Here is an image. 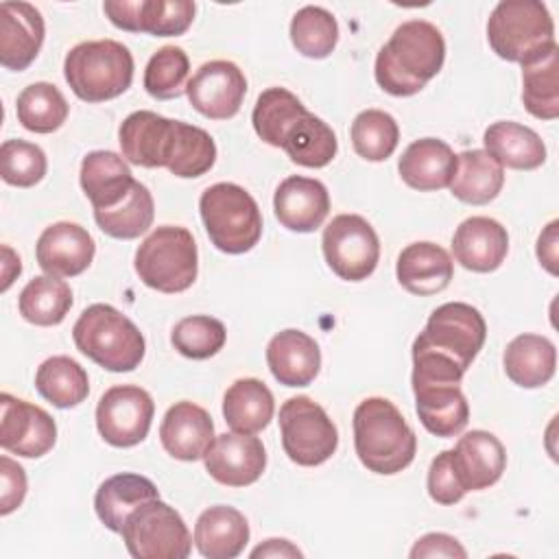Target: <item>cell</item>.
<instances>
[{
  "mask_svg": "<svg viewBox=\"0 0 559 559\" xmlns=\"http://www.w3.org/2000/svg\"><path fill=\"white\" fill-rule=\"evenodd\" d=\"M504 183V168L485 151L472 148L456 155V170L450 181L452 194L469 205L493 201Z\"/></svg>",
  "mask_w": 559,
  "mask_h": 559,
  "instance_id": "34",
  "label": "cell"
},
{
  "mask_svg": "<svg viewBox=\"0 0 559 559\" xmlns=\"http://www.w3.org/2000/svg\"><path fill=\"white\" fill-rule=\"evenodd\" d=\"M37 393L57 408H74L90 393L85 369L70 356L46 358L35 373Z\"/></svg>",
  "mask_w": 559,
  "mask_h": 559,
  "instance_id": "37",
  "label": "cell"
},
{
  "mask_svg": "<svg viewBox=\"0 0 559 559\" xmlns=\"http://www.w3.org/2000/svg\"><path fill=\"white\" fill-rule=\"evenodd\" d=\"M487 338V323L478 308L463 301H448L435 308L426 328L413 341V349L430 352L469 369Z\"/></svg>",
  "mask_w": 559,
  "mask_h": 559,
  "instance_id": "8",
  "label": "cell"
},
{
  "mask_svg": "<svg viewBox=\"0 0 559 559\" xmlns=\"http://www.w3.org/2000/svg\"><path fill=\"white\" fill-rule=\"evenodd\" d=\"M421 426L435 437H456L469 421V404L459 384H413Z\"/></svg>",
  "mask_w": 559,
  "mask_h": 559,
  "instance_id": "28",
  "label": "cell"
},
{
  "mask_svg": "<svg viewBox=\"0 0 559 559\" xmlns=\"http://www.w3.org/2000/svg\"><path fill=\"white\" fill-rule=\"evenodd\" d=\"M557 227L559 221H550L537 238V260L550 275H557Z\"/></svg>",
  "mask_w": 559,
  "mask_h": 559,
  "instance_id": "51",
  "label": "cell"
},
{
  "mask_svg": "<svg viewBox=\"0 0 559 559\" xmlns=\"http://www.w3.org/2000/svg\"><path fill=\"white\" fill-rule=\"evenodd\" d=\"M304 111L308 109L293 92L286 87H269L258 96L251 122L262 142L280 148L284 133Z\"/></svg>",
  "mask_w": 559,
  "mask_h": 559,
  "instance_id": "42",
  "label": "cell"
},
{
  "mask_svg": "<svg viewBox=\"0 0 559 559\" xmlns=\"http://www.w3.org/2000/svg\"><path fill=\"white\" fill-rule=\"evenodd\" d=\"M290 41L308 59H325L338 41L336 17L323 7H301L290 20Z\"/></svg>",
  "mask_w": 559,
  "mask_h": 559,
  "instance_id": "43",
  "label": "cell"
},
{
  "mask_svg": "<svg viewBox=\"0 0 559 559\" xmlns=\"http://www.w3.org/2000/svg\"><path fill=\"white\" fill-rule=\"evenodd\" d=\"M485 151L504 168L535 170L546 162V144L531 129L513 120H498L483 133Z\"/></svg>",
  "mask_w": 559,
  "mask_h": 559,
  "instance_id": "30",
  "label": "cell"
},
{
  "mask_svg": "<svg viewBox=\"0 0 559 559\" xmlns=\"http://www.w3.org/2000/svg\"><path fill=\"white\" fill-rule=\"evenodd\" d=\"M273 413V393L258 378H240L225 391L223 417L234 432L255 435L269 426Z\"/></svg>",
  "mask_w": 559,
  "mask_h": 559,
  "instance_id": "33",
  "label": "cell"
},
{
  "mask_svg": "<svg viewBox=\"0 0 559 559\" xmlns=\"http://www.w3.org/2000/svg\"><path fill=\"white\" fill-rule=\"evenodd\" d=\"M214 424L210 413L194 402H175L159 426L164 450L179 461H199L214 441Z\"/></svg>",
  "mask_w": 559,
  "mask_h": 559,
  "instance_id": "22",
  "label": "cell"
},
{
  "mask_svg": "<svg viewBox=\"0 0 559 559\" xmlns=\"http://www.w3.org/2000/svg\"><path fill=\"white\" fill-rule=\"evenodd\" d=\"M57 424L41 408L9 393L0 395V445L24 459H39L52 450Z\"/></svg>",
  "mask_w": 559,
  "mask_h": 559,
  "instance_id": "15",
  "label": "cell"
},
{
  "mask_svg": "<svg viewBox=\"0 0 559 559\" xmlns=\"http://www.w3.org/2000/svg\"><path fill=\"white\" fill-rule=\"evenodd\" d=\"M491 50L507 61L524 63L555 41V24L546 4L535 0H502L487 20Z\"/></svg>",
  "mask_w": 559,
  "mask_h": 559,
  "instance_id": "7",
  "label": "cell"
},
{
  "mask_svg": "<svg viewBox=\"0 0 559 559\" xmlns=\"http://www.w3.org/2000/svg\"><path fill=\"white\" fill-rule=\"evenodd\" d=\"M17 308L22 319L33 325H57L72 308V290L55 275H37L22 288Z\"/></svg>",
  "mask_w": 559,
  "mask_h": 559,
  "instance_id": "38",
  "label": "cell"
},
{
  "mask_svg": "<svg viewBox=\"0 0 559 559\" xmlns=\"http://www.w3.org/2000/svg\"><path fill=\"white\" fill-rule=\"evenodd\" d=\"M207 474L225 487L253 485L266 467V450L253 435L223 432L203 456Z\"/></svg>",
  "mask_w": 559,
  "mask_h": 559,
  "instance_id": "16",
  "label": "cell"
},
{
  "mask_svg": "<svg viewBox=\"0 0 559 559\" xmlns=\"http://www.w3.org/2000/svg\"><path fill=\"white\" fill-rule=\"evenodd\" d=\"M251 557H301V550L288 539H266L251 550Z\"/></svg>",
  "mask_w": 559,
  "mask_h": 559,
  "instance_id": "52",
  "label": "cell"
},
{
  "mask_svg": "<svg viewBox=\"0 0 559 559\" xmlns=\"http://www.w3.org/2000/svg\"><path fill=\"white\" fill-rule=\"evenodd\" d=\"M249 542L247 518L225 504L205 509L194 524V546L207 559H234Z\"/></svg>",
  "mask_w": 559,
  "mask_h": 559,
  "instance_id": "29",
  "label": "cell"
},
{
  "mask_svg": "<svg viewBox=\"0 0 559 559\" xmlns=\"http://www.w3.org/2000/svg\"><path fill=\"white\" fill-rule=\"evenodd\" d=\"M81 188L94 210H109L124 201L135 179L127 162L114 151H92L81 162Z\"/></svg>",
  "mask_w": 559,
  "mask_h": 559,
  "instance_id": "27",
  "label": "cell"
},
{
  "mask_svg": "<svg viewBox=\"0 0 559 559\" xmlns=\"http://www.w3.org/2000/svg\"><path fill=\"white\" fill-rule=\"evenodd\" d=\"M190 74V59L179 46L159 48L146 63L144 90L159 100L177 98L186 92Z\"/></svg>",
  "mask_w": 559,
  "mask_h": 559,
  "instance_id": "46",
  "label": "cell"
},
{
  "mask_svg": "<svg viewBox=\"0 0 559 559\" xmlns=\"http://www.w3.org/2000/svg\"><path fill=\"white\" fill-rule=\"evenodd\" d=\"M454 469L465 491H480L496 485L507 467L502 441L487 430L465 432L452 450Z\"/></svg>",
  "mask_w": 559,
  "mask_h": 559,
  "instance_id": "23",
  "label": "cell"
},
{
  "mask_svg": "<svg viewBox=\"0 0 559 559\" xmlns=\"http://www.w3.org/2000/svg\"><path fill=\"white\" fill-rule=\"evenodd\" d=\"M273 210L282 227L297 234H310L328 218L330 194L319 179L293 175L277 186Z\"/></svg>",
  "mask_w": 559,
  "mask_h": 559,
  "instance_id": "20",
  "label": "cell"
},
{
  "mask_svg": "<svg viewBox=\"0 0 559 559\" xmlns=\"http://www.w3.org/2000/svg\"><path fill=\"white\" fill-rule=\"evenodd\" d=\"M395 275L404 290L411 295L428 297L448 288L454 275V264L443 247L421 240L411 242L400 251Z\"/></svg>",
  "mask_w": 559,
  "mask_h": 559,
  "instance_id": "24",
  "label": "cell"
},
{
  "mask_svg": "<svg viewBox=\"0 0 559 559\" xmlns=\"http://www.w3.org/2000/svg\"><path fill=\"white\" fill-rule=\"evenodd\" d=\"M354 151L367 162H384L393 155L400 142L395 118L382 109L360 111L349 129Z\"/></svg>",
  "mask_w": 559,
  "mask_h": 559,
  "instance_id": "44",
  "label": "cell"
},
{
  "mask_svg": "<svg viewBox=\"0 0 559 559\" xmlns=\"http://www.w3.org/2000/svg\"><path fill=\"white\" fill-rule=\"evenodd\" d=\"M44 17L28 2L0 4V63L7 70H26L44 44Z\"/></svg>",
  "mask_w": 559,
  "mask_h": 559,
  "instance_id": "19",
  "label": "cell"
},
{
  "mask_svg": "<svg viewBox=\"0 0 559 559\" xmlns=\"http://www.w3.org/2000/svg\"><path fill=\"white\" fill-rule=\"evenodd\" d=\"M96 242L90 231L76 223L59 221L48 225L35 247L37 264L46 275L74 277L81 275L94 260Z\"/></svg>",
  "mask_w": 559,
  "mask_h": 559,
  "instance_id": "17",
  "label": "cell"
},
{
  "mask_svg": "<svg viewBox=\"0 0 559 559\" xmlns=\"http://www.w3.org/2000/svg\"><path fill=\"white\" fill-rule=\"evenodd\" d=\"M445 61V39L426 20L402 22L376 55V83L391 96H413L439 74Z\"/></svg>",
  "mask_w": 559,
  "mask_h": 559,
  "instance_id": "1",
  "label": "cell"
},
{
  "mask_svg": "<svg viewBox=\"0 0 559 559\" xmlns=\"http://www.w3.org/2000/svg\"><path fill=\"white\" fill-rule=\"evenodd\" d=\"M428 496L443 507L456 504L467 491L461 487L459 474L454 469V461H452V450H443L441 454H437L428 467Z\"/></svg>",
  "mask_w": 559,
  "mask_h": 559,
  "instance_id": "48",
  "label": "cell"
},
{
  "mask_svg": "<svg viewBox=\"0 0 559 559\" xmlns=\"http://www.w3.org/2000/svg\"><path fill=\"white\" fill-rule=\"evenodd\" d=\"M46 153L26 140H4L0 146V175L9 186L31 188L46 175Z\"/></svg>",
  "mask_w": 559,
  "mask_h": 559,
  "instance_id": "47",
  "label": "cell"
},
{
  "mask_svg": "<svg viewBox=\"0 0 559 559\" xmlns=\"http://www.w3.org/2000/svg\"><path fill=\"white\" fill-rule=\"evenodd\" d=\"M354 448L369 472L391 476L413 463L417 437L393 402L367 397L354 411Z\"/></svg>",
  "mask_w": 559,
  "mask_h": 559,
  "instance_id": "2",
  "label": "cell"
},
{
  "mask_svg": "<svg viewBox=\"0 0 559 559\" xmlns=\"http://www.w3.org/2000/svg\"><path fill=\"white\" fill-rule=\"evenodd\" d=\"M0 478H2V493H0V513L9 515L15 511L26 496V474L22 465H17L11 456H0Z\"/></svg>",
  "mask_w": 559,
  "mask_h": 559,
  "instance_id": "49",
  "label": "cell"
},
{
  "mask_svg": "<svg viewBox=\"0 0 559 559\" xmlns=\"http://www.w3.org/2000/svg\"><path fill=\"white\" fill-rule=\"evenodd\" d=\"M280 432L286 456L314 467L325 463L338 448V430L325 408L308 395L288 397L280 408Z\"/></svg>",
  "mask_w": 559,
  "mask_h": 559,
  "instance_id": "10",
  "label": "cell"
},
{
  "mask_svg": "<svg viewBox=\"0 0 559 559\" xmlns=\"http://www.w3.org/2000/svg\"><path fill=\"white\" fill-rule=\"evenodd\" d=\"M509 251L507 229L489 216L465 218L452 236L454 260L474 273L496 271Z\"/></svg>",
  "mask_w": 559,
  "mask_h": 559,
  "instance_id": "21",
  "label": "cell"
},
{
  "mask_svg": "<svg viewBox=\"0 0 559 559\" xmlns=\"http://www.w3.org/2000/svg\"><path fill=\"white\" fill-rule=\"evenodd\" d=\"M280 148H284L290 162L297 166L323 168L334 159L338 142L328 122L310 111H304L284 133Z\"/></svg>",
  "mask_w": 559,
  "mask_h": 559,
  "instance_id": "36",
  "label": "cell"
},
{
  "mask_svg": "<svg viewBox=\"0 0 559 559\" xmlns=\"http://www.w3.org/2000/svg\"><path fill=\"white\" fill-rule=\"evenodd\" d=\"M155 498H159V493L151 478L122 472L105 478L98 485L94 496V511L109 531L120 533L127 515L140 504Z\"/></svg>",
  "mask_w": 559,
  "mask_h": 559,
  "instance_id": "31",
  "label": "cell"
},
{
  "mask_svg": "<svg viewBox=\"0 0 559 559\" xmlns=\"http://www.w3.org/2000/svg\"><path fill=\"white\" fill-rule=\"evenodd\" d=\"M186 94L190 105L210 120H227L240 111L247 94L242 70L227 59L203 63L188 81Z\"/></svg>",
  "mask_w": 559,
  "mask_h": 559,
  "instance_id": "13",
  "label": "cell"
},
{
  "mask_svg": "<svg viewBox=\"0 0 559 559\" xmlns=\"http://www.w3.org/2000/svg\"><path fill=\"white\" fill-rule=\"evenodd\" d=\"M507 378L522 389H539L550 382L557 369V349L542 334L515 336L502 356Z\"/></svg>",
  "mask_w": 559,
  "mask_h": 559,
  "instance_id": "32",
  "label": "cell"
},
{
  "mask_svg": "<svg viewBox=\"0 0 559 559\" xmlns=\"http://www.w3.org/2000/svg\"><path fill=\"white\" fill-rule=\"evenodd\" d=\"M68 114L70 105L52 83H31L17 96V120L26 131L52 133L66 122Z\"/></svg>",
  "mask_w": 559,
  "mask_h": 559,
  "instance_id": "40",
  "label": "cell"
},
{
  "mask_svg": "<svg viewBox=\"0 0 559 559\" xmlns=\"http://www.w3.org/2000/svg\"><path fill=\"white\" fill-rule=\"evenodd\" d=\"M227 341V330L225 325L210 317V314H192L183 317L181 321L175 323L170 343L173 347L192 360H205L212 358L223 349Z\"/></svg>",
  "mask_w": 559,
  "mask_h": 559,
  "instance_id": "45",
  "label": "cell"
},
{
  "mask_svg": "<svg viewBox=\"0 0 559 559\" xmlns=\"http://www.w3.org/2000/svg\"><path fill=\"white\" fill-rule=\"evenodd\" d=\"M328 266L345 282L367 280L380 260V240L371 223L358 214L334 216L321 238Z\"/></svg>",
  "mask_w": 559,
  "mask_h": 559,
  "instance_id": "11",
  "label": "cell"
},
{
  "mask_svg": "<svg viewBox=\"0 0 559 559\" xmlns=\"http://www.w3.org/2000/svg\"><path fill=\"white\" fill-rule=\"evenodd\" d=\"M76 349L107 371H133L140 367L146 343L138 325L109 304L87 306L74 328Z\"/></svg>",
  "mask_w": 559,
  "mask_h": 559,
  "instance_id": "3",
  "label": "cell"
},
{
  "mask_svg": "<svg viewBox=\"0 0 559 559\" xmlns=\"http://www.w3.org/2000/svg\"><path fill=\"white\" fill-rule=\"evenodd\" d=\"M155 216V203L148 188L140 181L133 183L131 192L122 203L109 210H94V221L103 234L118 240H133L142 236Z\"/></svg>",
  "mask_w": 559,
  "mask_h": 559,
  "instance_id": "39",
  "label": "cell"
},
{
  "mask_svg": "<svg viewBox=\"0 0 559 559\" xmlns=\"http://www.w3.org/2000/svg\"><path fill=\"white\" fill-rule=\"evenodd\" d=\"M155 404L148 391L135 384L107 389L96 406V428L114 448H131L146 439Z\"/></svg>",
  "mask_w": 559,
  "mask_h": 559,
  "instance_id": "12",
  "label": "cell"
},
{
  "mask_svg": "<svg viewBox=\"0 0 559 559\" xmlns=\"http://www.w3.org/2000/svg\"><path fill=\"white\" fill-rule=\"evenodd\" d=\"M216 162V144L212 135L194 124L175 120V142L166 168L181 179L205 175Z\"/></svg>",
  "mask_w": 559,
  "mask_h": 559,
  "instance_id": "41",
  "label": "cell"
},
{
  "mask_svg": "<svg viewBox=\"0 0 559 559\" xmlns=\"http://www.w3.org/2000/svg\"><path fill=\"white\" fill-rule=\"evenodd\" d=\"M413 559H424V557H448V559H465L467 550L459 544L456 537L448 533H428L415 542L411 548Z\"/></svg>",
  "mask_w": 559,
  "mask_h": 559,
  "instance_id": "50",
  "label": "cell"
},
{
  "mask_svg": "<svg viewBox=\"0 0 559 559\" xmlns=\"http://www.w3.org/2000/svg\"><path fill=\"white\" fill-rule=\"evenodd\" d=\"M120 535L135 559H186L192 550V537L183 518L159 498L133 509Z\"/></svg>",
  "mask_w": 559,
  "mask_h": 559,
  "instance_id": "9",
  "label": "cell"
},
{
  "mask_svg": "<svg viewBox=\"0 0 559 559\" xmlns=\"http://www.w3.org/2000/svg\"><path fill=\"white\" fill-rule=\"evenodd\" d=\"M266 365L284 386H308L321 369L317 341L301 330H282L266 345Z\"/></svg>",
  "mask_w": 559,
  "mask_h": 559,
  "instance_id": "25",
  "label": "cell"
},
{
  "mask_svg": "<svg viewBox=\"0 0 559 559\" xmlns=\"http://www.w3.org/2000/svg\"><path fill=\"white\" fill-rule=\"evenodd\" d=\"M522 103L526 111L539 120H555L559 116L557 44L522 63Z\"/></svg>",
  "mask_w": 559,
  "mask_h": 559,
  "instance_id": "35",
  "label": "cell"
},
{
  "mask_svg": "<svg viewBox=\"0 0 559 559\" xmlns=\"http://www.w3.org/2000/svg\"><path fill=\"white\" fill-rule=\"evenodd\" d=\"M118 142L122 157L129 164L142 168H166L175 142V120L148 109L133 111L122 120Z\"/></svg>",
  "mask_w": 559,
  "mask_h": 559,
  "instance_id": "18",
  "label": "cell"
},
{
  "mask_svg": "<svg viewBox=\"0 0 559 559\" xmlns=\"http://www.w3.org/2000/svg\"><path fill=\"white\" fill-rule=\"evenodd\" d=\"M70 90L85 103H105L131 87L133 55L116 39L76 44L63 61Z\"/></svg>",
  "mask_w": 559,
  "mask_h": 559,
  "instance_id": "4",
  "label": "cell"
},
{
  "mask_svg": "<svg viewBox=\"0 0 559 559\" xmlns=\"http://www.w3.org/2000/svg\"><path fill=\"white\" fill-rule=\"evenodd\" d=\"M199 253L192 234L179 225L155 227L138 247L133 269L142 284L159 293L188 290L199 273Z\"/></svg>",
  "mask_w": 559,
  "mask_h": 559,
  "instance_id": "6",
  "label": "cell"
},
{
  "mask_svg": "<svg viewBox=\"0 0 559 559\" xmlns=\"http://www.w3.org/2000/svg\"><path fill=\"white\" fill-rule=\"evenodd\" d=\"M103 11L116 28L177 37L190 28L197 7L190 0H107Z\"/></svg>",
  "mask_w": 559,
  "mask_h": 559,
  "instance_id": "14",
  "label": "cell"
},
{
  "mask_svg": "<svg viewBox=\"0 0 559 559\" xmlns=\"http://www.w3.org/2000/svg\"><path fill=\"white\" fill-rule=\"evenodd\" d=\"M402 181L419 192L450 188L456 170V155L443 140L421 138L406 146L397 162Z\"/></svg>",
  "mask_w": 559,
  "mask_h": 559,
  "instance_id": "26",
  "label": "cell"
},
{
  "mask_svg": "<svg viewBox=\"0 0 559 559\" xmlns=\"http://www.w3.org/2000/svg\"><path fill=\"white\" fill-rule=\"evenodd\" d=\"M201 218L212 245L223 253H247L262 236V214L255 199L238 183L221 181L203 190Z\"/></svg>",
  "mask_w": 559,
  "mask_h": 559,
  "instance_id": "5",
  "label": "cell"
}]
</instances>
